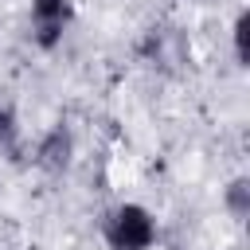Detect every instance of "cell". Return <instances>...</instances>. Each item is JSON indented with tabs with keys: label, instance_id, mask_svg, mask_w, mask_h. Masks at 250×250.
I'll return each instance as SVG.
<instances>
[{
	"label": "cell",
	"instance_id": "obj_1",
	"mask_svg": "<svg viewBox=\"0 0 250 250\" xmlns=\"http://www.w3.org/2000/svg\"><path fill=\"white\" fill-rule=\"evenodd\" d=\"M105 242L109 250H148L156 242V219L141 203H121L105 219Z\"/></svg>",
	"mask_w": 250,
	"mask_h": 250
},
{
	"label": "cell",
	"instance_id": "obj_2",
	"mask_svg": "<svg viewBox=\"0 0 250 250\" xmlns=\"http://www.w3.org/2000/svg\"><path fill=\"white\" fill-rule=\"evenodd\" d=\"M70 20V0H31V39L51 51L62 39V27Z\"/></svg>",
	"mask_w": 250,
	"mask_h": 250
},
{
	"label": "cell",
	"instance_id": "obj_3",
	"mask_svg": "<svg viewBox=\"0 0 250 250\" xmlns=\"http://www.w3.org/2000/svg\"><path fill=\"white\" fill-rule=\"evenodd\" d=\"M70 152H74L70 129L55 125V129L39 141V148H35V164H39L43 172H66V168H70Z\"/></svg>",
	"mask_w": 250,
	"mask_h": 250
},
{
	"label": "cell",
	"instance_id": "obj_4",
	"mask_svg": "<svg viewBox=\"0 0 250 250\" xmlns=\"http://www.w3.org/2000/svg\"><path fill=\"white\" fill-rule=\"evenodd\" d=\"M0 156H8V160L20 156V125H16L12 105H0Z\"/></svg>",
	"mask_w": 250,
	"mask_h": 250
},
{
	"label": "cell",
	"instance_id": "obj_5",
	"mask_svg": "<svg viewBox=\"0 0 250 250\" xmlns=\"http://www.w3.org/2000/svg\"><path fill=\"white\" fill-rule=\"evenodd\" d=\"M227 211L234 215V219H246L250 215V180L246 176H238V180H230V188H227Z\"/></svg>",
	"mask_w": 250,
	"mask_h": 250
},
{
	"label": "cell",
	"instance_id": "obj_6",
	"mask_svg": "<svg viewBox=\"0 0 250 250\" xmlns=\"http://www.w3.org/2000/svg\"><path fill=\"white\" fill-rule=\"evenodd\" d=\"M246 27H250V16L238 12V20H234V59H238V66H246Z\"/></svg>",
	"mask_w": 250,
	"mask_h": 250
}]
</instances>
